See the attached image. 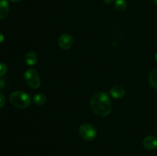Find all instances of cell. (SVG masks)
<instances>
[{
	"label": "cell",
	"mask_w": 157,
	"mask_h": 156,
	"mask_svg": "<svg viewBox=\"0 0 157 156\" xmlns=\"http://www.w3.org/2000/svg\"><path fill=\"white\" fill-rule=\"evenodd\" d=\"M8 70L7 65L4 63H0V77H2L3 76L6 74Z\"/></svg>",
	"instance_id": "4fadbf2b"
},
{
	"label": "cell",
	"mask_w": 157,
	"mask_h": 156,
	"mask_svg": "<svg viewBox=\"0 0 157 156\" xmlns=\"http://www.w3.org/2000/svg\"><path fill=\"white\" fill-rule=\"evenodd\" d=\"M103 1H104V2L106 3L107 5H110V4H112L114 0H103Z\"/></svg>",
	"instance_id": "9a60e30c"
},
{
	"label": "cell",
	"mask_w": 157,
	"mask_h": 156,
	"mask_svg": "<svg viewBox=\"0 0 157 156\" xmlns=\"http://www.w3.org/2000/svg\"><path fill=\"white\" fill-rule=\"evenodd\" d=\"M9 12V5L7 0H0V19L6 18Z\"/></svg>",
	"instance_id": "9c48e42d"
},
{
	"label": "cell",
	"mask_w": 157,
	"mask_h": 156,
	"mask_svg": "<svg viewBox=\"0 0 157 156\" xmlns=\"http://www.w3.org/2000/svg\"><path fill=\"white\" fill-rule=\"evenodd\" d=\"M114 7L118 12H124L127 9V5L125 0H116Z\"/></svg>",
	"instance_id": "7c38bea8"
},
{
	"label": "cell",
	"mask_w": 157,
	"mask_h": 156,
	"mask_svg": "<svg viewBox=\"0 0 157 156\" xmlns=\"http://www.w3.org/2000/svg\"><path fill=\"white\" fill-rule=\"evenodd\" d=\"M153 1H154V2L156 3V4L157 5V0H153Z\"/></svg>",
	"instance_id": "ffe728a7"
},
{
	"label": "cell",
	"mask_w": 157,
	"mask_h": 156,
	"mask_svg": "<svg viewBox=\"0 0 157 156\" xmlns=\"http://www.w3.org/2000/svg\"><path fill=\"white\" fill-rule=\"evenodd\" d=\"M24 80L27 85L32 89H38L41 86L39 74L35 69L30 68L24 73Z\"/></svg>",
	"instance_id": "3957f363"
},
{
	"label": "cell",
	"mask_w": 157,
	"mask_h": 156,
	"mask_svg": "<svg viewBox=\"0 0 157 156\" xmlns=\"http://www.w3.org/2000/svg\"><path fill=\"white\" fill-rule=\"evenodd\" d=\"M10 102L16 108L24 110L29 106L32 102V98L29 93L18 90L11 93Z\"/></svg>",
	"instance_id": "7a4b0ae2"
},
{
	"label": "cell",
	"mask_w": 157,
	"mask_h": 156,
	"mask_svg": "<svg viewBox=\"0 0 157 156\" xmlns=\"http://www.w3.org/2000/svg\"><path fill=\"white\" fill-rule=\"evenodd\" d=\"M155 58H156V62H157V53L156 54V56H155Z\"/></svg>",
	"instance_id": "d6986e66"
},
{
	"label": "cell",
	"mask_w": 157,
	"mask_h": 156,
	"mask_svg": "<svg viewBox=\"0 0 157 156\" xmlns=\"http://www.w3.org/2000/svg\"><path fill=\"white\" fill-rule=\"evenodd\" d=\"M5 103H6V98L2 93H0V109L4 106Z\"/></svg>",
	"instance_id": "5bb4252c"
},
{
	"label": "cell",
	"mask_w": 157,
	"mask_h": 156,
	"mask_svg": "<svg viewBox=\"0 0 157 156\" xmlns=\"http://www.w3.org/2000/svg\"><path fill=\"white\" fill-rule=\"evenodd\" d=\"M46 96L43 93H37L34 96L33 102L37 106H42L46 102Z\"/></svg>",
	"instance_id": "8fae6325"
},
{
	"label": "cell",
	"mask_w": 157,
	"mask_h": 156,
	"mask_svg": "<svg viewBox=\"0 0 157 156\" xmlns=\"http://www.w3.org/2000/svg\"><path fill=\"white\" fill-rule=\"evenodd\" d=\"M9 1L12 2H21V0H9Z\"/></svg>",
	"instance_id": "ac0fdd59"
},
{
	"label": "cell",
	"mask_w": 157,
	"mask_h": 156,
	"mask_svg": "<svg viewBox=\"0 0 157 156\" xmlns=\"http://www.w3.org/2000/svg\"><path fill=\"white\" fill-rule=\"evenodd\" d=\"M79 134L84 140L92 141L97 137V130L90 124L84 123L79 127Z\"/></svg>",
	"instance_id": "277c9868"
},
{
	"label": "cell",
	"mask_w": 157,
	"mask_h": 156,
	"mask_svg": "<svg viewBox=\"0 0 157 156\" xmlns=\"http://www.w3.org/2000/svg\"><path fill=\"white\" fill-rule=\"evenodd\" d=\"M4 39H5L4 35H3L2 33H0V44H1V43H2L3 41H4Z\"/></svg>",
	"instance_id": "2e32d148"
},
{
	"label": "cell",
	"mask_w": 157,
	"mask_h": 156,
	"mask_svg": "<svg viewBox=\"0 0 157 156\" xmlns=\"http://www.w3.org/2000/svg\"><path fill=\"white\" fill-rule=\"evenodd\" d=\"M144 148L148 150H155L157 148V137L155 136H148L143 141Z\"/></svg>",
	"instance_id": "8992f818"
},
{
	"label": "cell",
	"mask_w": 157,
	"mask_h": 156,
	"mask_svg": "<svg viewBox=\"0 0 157 156\" xmlns=\"http://www.w3.org/2000/svg\"><path fill=\"white\" fill-rule=\"evenodd\" d=\"M74 44V39L68 34H64L58 38V45L64 50H67L72 47Z\"/></svg>",
	"instance_id": "5b68a950"
},
{
	"label": "cell",
	"mask_w": 157,
	"mask_h": 156,
	"mask_svg": "<svg viewBox=\"0 0 157 156\" xmlns=\"http://www.w3.org/2000/svg\"><path fill=\"white\" fill-rule=\"evenodd\" d=\"M90 106L92 111L100 117H106L112 110L110 98L105 92H98L91 97Z\"/></svg>",
	"instance_id": "6da1fadb"
},
{
	"label": "cell",
	"mask_w": 157,
	"mask_h": 156,
	"mask_svg": "<svg viewBox=\"0 0 157 156\" xmlns=\"http://www.w3.org/2000/svg\"><path fill=\"white\" fill-rule=\"evenodd\" d=\"M4 87H5L4 82H3L2 80H0V90H2V88H4Z\"/></svg>",
	"instance_id": "e0dca14e"
},
{
	"label": "cell",
	"mask_w": 157,
	"mask_h": 156,
	"mask_svg": "<svg viewBox=\"0 0 157 156\" xmlns=\"http://www.w3.org/2000/svg\"><path fill=\"white\" fill-rule=\"evenodd\" d=\"M149 81L150 85L157 90V67L151 70L149 75Z\"/></svg>",
	"instance_id": "30bf717a"
},
{
	"label": "cell",
	"mask_w": 157,
	"mask_h": 156,
	"mask_svg": "<svg viewBox=\"0 0 157 156\" xmlns=\"http://www.w3.org/2000/svg\"><path fill=\"white\" fill-rule=\"evenodd\" d=\"M110 94L114 99H121L125 96V90L121 85L113 86L110 90Z\"/></svg>",
	"instance_id": "52a82bcc"
},
{
	"label": "cell",
	"mask_w": 157,
	"mask_h": 156,
	"mask_svg": "<svg viewBox=\"0 0 157 156\" xmlns=\"http://www.w3.org/2000/svg\"><path fill=\"white\" fill-rule=\"evenodd\" d=\"M25 61L29 66H33L38 62V55L34 51H29L25 55Z\"/></svg>",
	"instance_id": "ba28073f"
}]
</instances>
